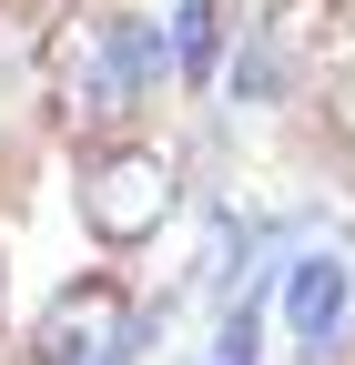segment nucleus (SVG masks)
<instances>
[{
	"label": "nucleus",
	"instance_id": "0eeeda50",
	"mask_svg": "<svg viewBox=\"0 0 355 365\" xmlns=\"http://www.w3.org/2000/svg\"><path fill=\"white\" fill-rule=\"evenodd\" d=\"M254 355H264V304L244 294V304L224 314V335H213V345H203V365H254Z\"/></svg>",
	"mask_w": 355,
	"mask_h": 365
},
{
	"label": "nucleus",
	"instance_id": "6e6552de",
	"mask_svg": "<svg viewBox=\"0 0 355 365\" xmlns=\"http://www.w3.org/2000/svg\"><path fill=\"white\" fill-rule=\"evenodd\" d=\"M335 132H345V143H355V71L335 81Z\"/></svg>",
	"mask_w": 355,
	"mask_h": 365
},
{
	"label": "nucleus",
	"instance_id": "7ed1b4c3",
	"mask_svg": "<svg viewBox=\"0 0 355 365\" xmlns=\"http://www.w3.org/2000/svg\"><path fill=\"white\" fill-rule=\"evenodd\" d=\"M132 325V304L112 274H81V284H61L51 304H41V325H31V365H102Z\"/></svg>",
	"mask_w": 355,
	"mask_h": 365
},
{
	"label": "nucleus",
	"instance_id": "f03ea898",
	"mask_svg": "<svg viewBox=\"0 0 355 365\" xmlns=\"http://www.w3.org/2000/svg\"><path fill=\"white\" fill-rule=\"evenodd\" d=\"M81 223H92L112 254L153 244L163 223H173V153H153V143L92 153V163H81Z\"/></svg>",
	"mask_w": 355,
	"mask_h": 365
},
{
	"label": "nucleus",
	"instance_id": "f257e3e1",
	"mask_svg": "<svg viewBox=\"0 0 355 365\" xmlns=\"http://www.w3.org/2000/svg\"><path fill=\"white\" fill-rule=\"evenodd\" d=\"M163 71H173V41H163L153 21H132V11L71 21V31L51 41V91H61L51 112H61V132H102V122H122V112H143Z\"/></svg>",
	"mask_w": 355,
	"mask_h": 365
},
{
	"label": "nucleus",
	"instance_id": "20e7f679",
	"mask_svg": "<svg viewBox=\"0 0 355 365\" xmlns=\"http://www.w3.org/2000/svg\"><path fill=\"white\" fill-rule=\"evenodd\" d=\"M345 264L335 254H294V274H284V325L304 335V345H335V325H345Z\"/></svg>",
	"mask_w": 355,
	"mask_h": 365
},
{
	"label": "nucleus",
	"instance_id": "423d86ee",
	"mask_svg": "<svg viewBox=\"0 0 355 365\" xmlns=\"http://www.w3.org/2000/svg\"><path fill=\"white\" fill-rule=\"evenodd\" d=\"M163 41H173V71L203 91V81H213V61H224V0H183Z\"/></svg>",
	"mask_w": 355,
	"mask_h": 365
},
{
	"label": "nucleus",
	"instance_id": "39448f33",
	"mask_svg": "<svg viewBox=\"0 0 355 365\" xmlns=\"http://www.w3.org/2000/svg\"><path fill=\"white\" fill-rule=\"evenodd\" d=\"M244 254H254V223H244V213H213V223H203V244H193L183 294H234V284H244Z\"/></svg>",
	"mask_w": 355,
	"mask_h": 365
}]
</instances>
